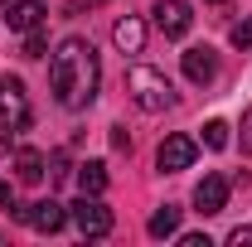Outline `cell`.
<instances>
[{"mask_svg":"<svg viewBox=\"0 0 252 247\" xmlns=\"http://www.w3.org/2000/svg\"><path fill=\"white\" fill-rule=\"evenodd\" d=\"M204 5H228V0H204Z\"/></svg>","mask_w":252,"mask_h":247,"instance_id":"cell-23","label":"cell"},{"mask_svg":"<svg viewBox=\"0 0 252 247\" xmlns=\"http://www.w3.org/2000/svg\"><path fill=\"white\" fill-rule=\"evenodd\" d=\"M78 189H83V194H102V189H107V165H102V160L78 165Z\"/></svg>","mask_w":252,"mask_h":247,"instance_id":"cell-14","label":"cell"},{"mask_svg":"<svg viewBox=\"0 0 252 247\" xmlns=\"http://www.w3.org/2000/svg\"><path fill=\"white\" fill-rule=\"evenodd\" d=\"M146 233H151V238H175V233H180V209H170V204L156 209L151 223H146Z\"/></svg>","mask_w":252,"mask_h":247,"instance_id":"cell-13","label":"cell"},{"mask_svg":"<svg viewBox=\"0 0 252 247\" xmlns=\"http://www.w3.org/2000/svg\"><path fill=\"white\" fill-rule=\"evenodd\" d=\"M5 25L20 30V34L39 30V25H44V5H39V0H15V5H5Z\"/></svg>","mask_w":252,"mask_h":247,"instance_id":"cell-10","label":"cell"},{"mask_svg":"<svg viewBox=\"0 0 252 247\" xmlns=\"http://www.w3.org/2000/svg\"><path fill=\"white\" fill-rule=\"evenodd\" d=\"M194 155H199L194 136H165L160 151H156V165L165 175H175V170H189V165H194Z\"/></svg>","mask_w":252,"mask_h":247,"instance_id":"cell-7","label":"cell"},{"mask_svg":"<svg viewBox=\"0 0 252 247\" xmlns=\"http://www.w3.org/2000/svg\"><path fill=\"white\" fill-rule=\"evenodd\" d=\"M112 44H117L122 54H141V49H146V25H141V20H131V15H126V20H117Z\"/></svg>","mask_w":252,"mask_h":247,"instance_id":"cell-11","label":"cell"},{"mask_svg":"<svg viewBox=\"0 0 252 247\" xmlns=\"http://www.w3.org/2000/svg\"><path fill=\"white\" fill-rule=\"evenodd\" d=\"M243 151H252V112L243 117Z\"/></svg>","mask_w":252,"mask_h":247,"instance_id":"cell-22","label":"cell"},{"mask_svg":"<svg viewBox=\"0 0 252 247\" xmlns=\"http://www.w3.org/2000/svg\"><path fill=\"white\" fill-rule=\"evenodd\" d=\"M156 25H160V34L165 39H185L189 34V25H194V10H189V0H156Z\"/></svg>","mask_w":252,"mask_h":247,"instance_id":"cell-6","label":"cell"},{"mask_svg":"<svg viewBox=\"0 0 252 247\" xmlns=\"http://www.w3.org/2000/svg\"><path fill=\"white\" fill-rule=\"evenodd\" d=\"M126 93H131V102H136L141 112H165V107H175L170 78H165L160 68H146V63L126 73Z\"/></svg>","mask_w":252,"mask_h":247,"instance_id":"cell-2","label":"cell"},{"mask_svg":"<svg viewBox=\"0 0 252 247\" xmlns=\"http://www.w3.org/2000/svg\"><path fill=\"white\" fill-rule=\"evenodd\" d=\"M233 49H252V15L233 25Z\"/></svg>","mask_w":252,"mask_h":247,"instance_id":"cell-16","label":"cell"},{"mask_svg":"<svg viewBox=\"0 0 252 247\" xmlns=\"http://www.w3.org/2000/svg\"><path fill=\"white\" fill-rule=\"evenodd\" d=\"M68 218L78 223L83 238H107V233H112V209H107L97 194H83V199L73 204V214H68Z\"/></svg>","mask_w":252,"mask_h":247,"instance_id":"cell-4","label":"cell"},{"mask_svg":"<svg viewBox=\"0 0 252 247\" xmlns=\"http://www.w3.org/2000/svg\"><path fill=\"white\" fill-rule=\"evenodd\" d=\"M49 83H54V97L68 112H83L97 97V83H102V63H97V49L88 39H63L54 49V63H49Z\"/></svg>","mask_w":252,"mask_h":247,"instance_id":"cell-1","label":"cell"},{"mask_svg":"<svg viewBox=\"0 0 252 247\" xmlns=\"http://www.w3.org/2000/svg\"><path fill=\"white\" fill-rule=\"evenodd\" d=\"M44 49H49V44H44V34L30 30V39H25V59H44Z\"/></svg>","mask_w":252,"mask_h":247,"instance_id":"cell-17","label":"cell"},{"mask_svg":"<svg viewBox=\"0 0 252 247\" xmlns=\"http://www.w3.org/2000/svg\"><path fill=\"white\" fill-rule=\"evenodd\" d=\"M34 122L30 112V93H25V83L20 78H0V131H25Z\"/></svg>","mask_w":252,"mask_h":247,"instance_id":"cell-3","label":"cell"},{"mask_svg":"<svg viewBox=\"0 0 252 247\" xmlns=\"http://www.w3.org/2000/svg\"><path fill=\"white\" fill-rule=\"evenodd\" d=\"M204 146H209V151H223V146H228V122L214 117V122L204 126Z\"/></svg>","mask_w":252,"mask_h":247,"instance_id":"cell-15","label":"cell"},{"mask_svg":"<svg viewBox=\"0 0 252 247\" xmlns=\"http://www.w3.org/2000/svg\"><path fill=\"white\" fill-rule=\"evenodd\" d=\"M228 189H233L228 175H204V180L194 185V209H199L204 218L223 214V209H228Z\"/></svg>","mask_w":252,"mask_h":247,"instance_id":"cell-5","label":"cell"},{"mask_svg":"<svg viewBox=\"0 0 252 247\" xmlns=\"http://www.w3.org/2000/svg\"><path fill=\"white\" fill-rule=\"evenodd\" d=\"M0 204H5V209H15V214H20V204H15V189L5 185V180H0Z\"/></svg>","mask_w":252,"mask_h":247,"instance_id":"cell-19","label":"cell"},{"mask_svg":"<svg viewBox=\"0 0 252 247\" xmlns=\"http://www.w3.org/2000/svg\"><path fill=\"white\" fill-rule=\"evenodd\" d=\"M180 243H185V247H209V238H204V233H185Z\"/></svg>","mask_w":252,"mask_h":247,"instance_id":"cell-21","label":"cell"},{"mask_svg":"<svg viewBox=\"0 0 252 247\" xmlns=\"http://www.w3.org/2000/svg\"><path fill=\"white\" fill-rule=\"evenodd\" d=\"M112 146H117V151H131V136H126V126H112Z\"/></svg>","mask_w":252,"mask_h":247,"instance_id":"cell-18","label":"cell"},{"mask_svg":"<svg viewBox=\"0 0 252 247\" xmlns=\"http://www.w3.org/2000/svg\"><path fill=\"white\" fill-rule=\"evenodd\" d=\"M15 175H20V185H39V180H44V155L39 151H20L15 155Z\"/></svg>","mask_w":252,"mask_h":247,"instance_id":"cell-12","label":"cell"},{"mask_svg":"<svg viewBox=\"0 0 252 247\" xmlns=\"http://www.w3.org/2000/svg\"><path fill=\"white\" fill-rule=\"evenodd\" d=\"M228 243H233V247H243V243H252V228H233V233H228Z\"/></svg>","mask_w":252,"mask_h":247,"instance_id":"cell-20","label":"cell"},{"mask_svg":"<svg viewBox=\"0 0 252 247\" xmlns=\"http://www.w3.org/2000/svg\"><path fill=\"white\" fill-rule=\"evenodd\" d=\"M20 218L30 223L34 233H59L63 223H68V209L54 204V199H39V204H30V209H20Z\"/></svg>","mask_w":252,"mask_h":247,"instance_id":"cell-8","label":"cell"},{"mask_svg":"<svg viewBox=\"0 0 252 247\" xmlns=\"http://www.w3.org/2000/svg\"><path fill=\"white\" fill-rule=\"evenodd\" d=\"M185 78L194 83V88L214 83V78H219V54H214L209 44H199V49H185Z\"/></svg>","mask_w":252,"mask_h":247,"instance_id":"cell-9","label":"cell"},{"mask_svg":"<svg viewBox=\"0 0 252 247\" xmlns=\"http://www.w3.org/2000/svg\"><path fill=\"white\" fill-rule=\"evenodd\" d=\"M5 5H15V0H0V10H5Z\"/></svg>","mask_w":252,"mask_h":247,"instance_id":"cell-24","label":"cell"}]
</instances>
